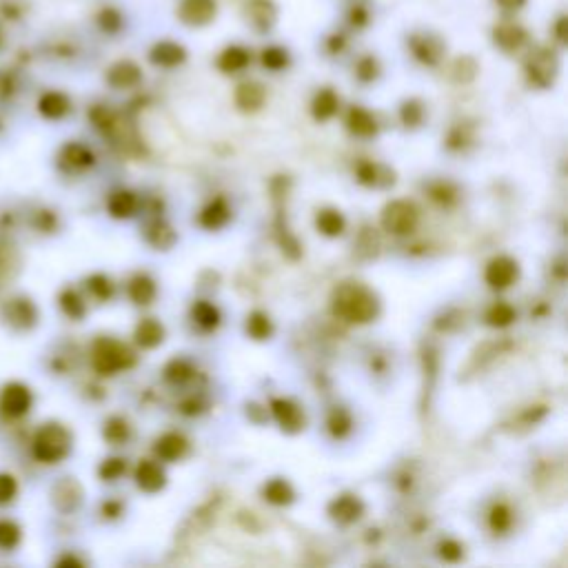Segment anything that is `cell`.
<instances>
[{"mask_svg": "<svg viewBox=\"0 0 568 568\" xmlns=\"http://www.w3.org/2000/svg\"><path fill=\"white\" fill-rule=\"evenodd\" d=\"M333 311H336V316L344 318L346 322L366 324L377 316L380 304L366 286L342 284L333 293Z\"/></svg>", "mask_w": 568, "mask_h": 568, "instance_id": "1", "label": "cell"}, {"mask_svg": "<svg viewBox=\"0 0 568 568\" xmlns=\"http://www.w3.org/2000/svg\"><path fill=\"white\" fill-rule=\"evenodd\" d=\"M71 451V433L60 424H47L33 439V455L45 464H56Z\"/></svg>", "mask_w": 568, "mask_h": 568, "instance_id": "2", "label": "cell"}, {"mask_svg": "<svg viewBox=\"0 0 568 568\" xmlns=\"http://www.w3.org/2000/svg\"><path fill=\"white\" fill-rule=\"evenodd\" d=\"M91 358H94L96 371L102 375H114L118 371H124V369H129V366H134L136 362V355L132 353L129 346H124L118 340H109V338H102L94 344Z\"/></svg>", "mask_w": 568, "mask_h": 568, "instance_id": "3", "label": "cell"}, {"mask_svg": "<svg viewBox=\"0 0 568 568\" xmlns=\"http://www.w3.org/2000/svg\"><path fill=\"white\" fill-rule=\"evenodd\" d=\"M419 211L409 200H393L382 211V227L393 235H407L415 231Z\"/></svg>", "mask_w": 568, "mask_h": 568, "instance_id": "4", "label": "cell"}, {"mask_svg": "<svg viewBox=\"0 0 568 568\" xmlns=\"http://www.w3.org/2000/svg\"><path fill=\"white\" fill-rule=\"evenodd\" d=\"M520 278V264L508 258V255H498L486 264L484 271V280L491 289L495 291H504L508 286H513Z\"/></svg>", "mask_w": 568, "mask_h": 568, "instance_id": "5", "label": "cell"}, {"mask_svg": "<svg viewBox=\"0 0 568 568\" xmlns=\"http://www.w3.org/2000/svg\"><path fill=\"white\" fill-rule=\"evenodd\" d=\"M0 409L9 417H23L31 409V391L23 384H7L0 395Z\"/></svg>", "mask_w": 568, "mask_h": 568, "instance_id": "6", "label": "cell"}, {"mask_svg": "<svg viewBox=\"0 0 568 568\" xmlns=\"http://www.w3.org/2000/svg\"><path fill=\"white\" fill-rule=\"evenodd\" d=\"M271 413L276 417V422L289 431V433H298L304 427V413L302 409L286 397H276L271 402Z\"/></svg>", "mask_w": 568, "mask_h": 568, "instance_id": "7", "label": "cell"}, {"mask_svg": "<svg viewBox=\"0 0 568 568\" xmlns=\"http://www.w3.org/2000/svg\"><path fill=\"white\" fill-rule=\"evenodd\" d=\"M154 451L162 462H178L187 455L189 442H187V437L180 433H164L156 439Z\"/></svg>", "mask_w": 568, "mask_h": 568, "instance_id": "8", "label": "cell"}, {"mask_svg": "<svg viewBox=\"0 0 568 568\" xmlns=\"http://www.w3.org/2000/svg\"><path fill=\"white\" fill-rule=\"evenodd\" d=\"M328 515L338 524H353L364 515V504L355 495H340L328 504Z\"/></svg>", "mask_w": 568, "mask_h": 568, "instance_id": "9", "label": "cell"}, {"mask_svg": "<svg viewBox=\"0 0 568 568\" xmlns=\"http://www.w3.org/2000/svg\"><path fill=\"white\" fill-rule=\"evenodd\" d=\"M555 56L551 51H537L533 58L528 60V78L540 87L551 85L555 78Z\"/></svg>", "mask_w": 568, "mask_h": 568, "instance_id": "10", "label": "cell"}, {"mask_svg": "<svg viewBox=\"0 0 568 568\" xmlns=\"http://www.w3.org/2000/svg\"><path fill=\"white\" fill-rule=\"evenodd\" d=\"M136 484L144 493H158L167 484V475H164L160 464L151 460H142L136 468Z\"/></svg>", "mask_w": 568, "mask_h": 568, "instance_id": "11", "label": "cell"}, {"mask_svg": "<svg viewBox=\"0 0 568 568\" xmlns=\"http://www.w3.org/2000/svg\"><path fill=\"white\" fill-rule=\"evenodd\" d=\"M215 16L213 0H182L180 18L187 25H207Z\"/></svg>", "mask_w": 568, "mask_h": 568, "instance_id": "12", "label": "cell"}, {"mask_svg": "<svg viewBox=\"0 0 568 568\" xmlns=\"http://www.w3.org/2000/svg\"><path fill=\"white\" fill-rule=\"evenodd\" d=\"M142 78V71L138 65L129 63V60H122V63H116L112 69L107 73V80L112 87L116 89H129L134 85H138Z\"/></svg>", "mask_w": 568, "mask_h": 568, "instance_id": "13", "label": "cell"}, {"mask_svg": "<svg viewBox=\"0 0 568 568\" xmlns=\"http://www.w3.org/2000/svg\"><path fill=\"white\" fill-rule=\"evenodd\" d=\"M346 127H349V132L358 138H373L377 134L375 118L362 107L351 109L349 116H346Z\"/></svg>", "mask_w": 568, "mask_h": 568, "instance_id": "14", "label": "cell"}, {"mask_svg": "<svg viewBox=\"0 0 568 568\" xmlns=\"http://www.w3.org/2000/svg\"><path fill=\"white\" fill-rule=\"evenodd\" d=\"M185 58H187V51L178 43L164 41L151 49V63L158 67H178L180 63H185Z\"/></svg>", "mask_w": 568, "mask_h": 568, "instance_id": "15", "label": "cell"}, {"mask_svg": "<svg viewBox=\"0 0 568 568\" xmlns=\"http://www.w3.org/2000/svg\"><path fill=\"white\" fill-rule=\"evenodd\" d=\"M229 205L225 203L223 198H215L213 203H209L203 213H200V225L209 231H215V229H223L227 223H229Z\"/></svg>", "mask_w": 568, "mask_h": 568, "instance_id": "16", "label": "cell"}, {"mask_svg": "<svg viewBox=\"0 0 568 568\" xmlns=\"http://www.w3.org/2000/svg\"><path fill=\"white\" fill-rule=\"evenodd\" d=\"M264 102V89L258 82H242L235 91V105L242 112H255Z\"/></svg>", "mask_w": 568, "mask_h": 568, "instance_id": "17", "label": "cell"}, {"mask_svg": "<svg viewBox=\"0 0 568 568\" xmlns=\"http://www.w3.org/2000/svg\"><path fill=\"white\" fill-rule=\"evenodd\" d=\"M262 495L269 504H276V506H286L291 504L293 500H296V491H293V486L286 482V480H269L262 488Z\"/></svg>", "mask_w": 568, "mask_h": 568, "instance_id": "18", "label": "cell"}, {"mask_svg": "<svg viewBox=\"0 0 568 568\" xmlns=\"http://www.w3.org/2000/svg\"><path fill=\"white\" fill-rule=\"evenodd\" d=\"M156 293H158L156 282L146 276V273H138V276L132 278V282H129V298L136 304H140V306L151 304L154 298H156Z\"/></svg>", "mask_w": 568, "mask_h": 568, "instance_id": "19", "label": "cell"}, {"mask_svg": "<svg viewBox=\"0 0 568 568\" xmlns=\"http://www.w3.org/2000/svg\"><path fill=\"white\" fill-rule=\"evenodd\" d=\"M162 340H164V328L158 320L146 318L136 326V342L142 349H154Z\"/></svg>", "mask_w": 568, "mask_h": 568, "instance_id": "20", "label": "cell"}, {"mask_svg": "<svg viewBox=\"0 0 568 568\" xmlns=\"http://www.w3.org/2000/svg\"><path fill=\"white\" fill-rule=\"evenodd\" d=\"M38 109L45 118L58 120V118L67 116V112H69V98L65 94H60V91H49V94H45L41 98Z\"/></svg>", "mask_w": 568, "mask_h": 568, "instance_id": "21", "label": "cell"}, {"mask_svg": "<svg viewBox=\"0 0 568 568\" xmlns=\"http://www.w3.org/2000/svg\"><path fill=\"white\" fill-rule=\"evenodd\" d=\"M316 227L326 237H338L346 227V220L338 209H322L316 218Z\"/></svg>", "mask_w": 568, "mask_h": 568, "instance_id": "22", "label": "cell"}, {"mask_svg": "<svg viewBox=\"0 0 568 568\" xmlns=\"http://www.w3.org/2000/svg\"><path fill=\"white\" fill-rule=\"evenodd\" d=\"M7 320L16 326H31L36 322V309L29 300H14L5 306Z\"/></svg>", "mask_w": 568, "mask_h": 568, "instance_id": "23", "label": "cell"}, {"mask_svg": "<svg viewBox=\"0 0 568 568\" xmlns=\"http://www.w3.org/2000/svg\"><path fill=\"white\" fill-rule=\"evenodd\" d=\"M338 107H340V100H338V96H336V91H331V89H322L320 94L314 98V105H311V112H314L316 120H328V118H333V116H336Z\"/></svg>", "mask_w": 568, "mask_h": 568, "instance_id": "24", "label": "cell"}, {"mask_svg": "<svg viewBox=\"0 0 568 568\" xmlns=\"http://www.w3.org/2000/svg\"><path fill=\"white\" fill-rule=\"evenodd\" d=\"M249 60H251L249 51L245 47L235 45V47H229V49L223 51V56H220V60H218V67L223 71H227V73H235V71L245 69L249 65Z\"/></svg>", "mask_w": 568, "mask_h": 568, "instance_id": "25", "label": "cell"}, {"mask_svg": "<svg viewBox=\"0 0 568 568\" xmlns=\"http://www.w3.org/2000/svg\"><path fill=\"white\" fill-rule=\"evenodd\" d=\"M109 213L114 218H129L138 209V200L132 191H118L109 198Z\"/></svg>", "mask_w": 568, "mask_h": 568, "instance_id": "26", "label": "cell"}, {"mask_svg": "<svg viewBox=\"0 0 568 568\" xmlns=\"http://www.w3.org/2000/svg\"><path fill=\"white\" fill-rule=\"evenodd\" d=\"M524 38H526V33H524V29L518 27V25H500V27L495 29V43H498L502 49H506V51L518 49V47L524 43Z\"/></svg>", "mask_w": 568, "mask_h": 568, "instance_id": "27", "label": "cell"}, {"mask_svg": "<svg viewBox=\"0 0 568 568\" xmlns=\"http://www.w3.org/2000/svg\"><path fill=\"white\" fill-rule=\"evenodd\" d=\"M247 333L253 340H269L273 336V324H271L269 316L262 314V311H253V314L247 318Z\"/></svg>", "mask_w": 568, "mask_h": 568, "instance_id": "28", "label": "cell"}, {"mask_svg": "<svg viewBox=\"0 0 568 568\" xmlns=\"http://www.w3.org/2000/svg\"><path fill=\"white\" fill-rule=\"evenodd\" d=\"M63 162L73 169H82V167H89V164L94 162V156H91V151L82 144H67L65 151H63Z\"/></svg>", "mask_w": 568, "mask_h": 568, "instance_id": "29", "label": "cell"}, {"mask_svg": "<svg viewBox=\"0 0 568 568\" xmlns=\"http://www.w3.org/2000/svg\"><path fill=\"white\" fill-rule=\"evenodd\" d=\"M488 526L495 535H502L513 526V513L506 504H495L488 513Z\"/></svg>", "mask_w": 568, "mask_h": 568, "instance_id": "30", "label": "cell"}, {"mask_svg": "<svg viewBox=\"0 0 568 568\" xmlns=\"http://www.w3.org/2000/svg\"><path fill=\"white\" fill-rule=\"evenodd\" d=\"M193 320L203 326V328H215L220 324V311L211 304V302H198L193 304Z\"/></svg>", "mask_w": 568, "mask_h": 568, "instance_id": "31", "label": "cell"}, {"mask_svg": "<svg viewBox=\"0 0 568 568\" xmlns=\"http://www.w3.org/2000/svg\"><path fill=\"white\" fill-rule=\"evenodd\" d=\"M132 435V427L127 424V419L122 417H112L109 422L105 424V439L112 444H122L127 442Z\"/></svg>", "mask_w": 568, "mask_h": 568, "instance_id": "32", "label": "cell"}, {"mask_svg": "<svg viewBox=\"0 0 568 568\" xmlns=\"http://www.w3.org/2000/svg\"><path fill=\"white\" fill-rule=\"evenodd\" d=\"M513 320H515V309L506 302H495L486 311V322L491 326H508Z\"/></svg>", "mask_w": 568, "mask_h": 568, "instance_id": "33", "label": "cell"}, {"mask_svg": "<svg viewBox=\"0 0 568 568\" xmlns=\"http://www.w3.org/2000/svg\"><path fill=\"white\" fill-rule=\"evenodd\" d=\"M326 427H328V431H331L333 437L340 439V437H344V435H349V431H351V427H353L351 415L346 413L344 409H336L331 415H328Z\"/></svg>", "mask_w": 568, "mask_h": 568, "instance_id": "34", "label": "cell"}, {"mask_svg": "<svg viewBox=\"0 0 568 568\" xmlns=\"http://www.w3.org/2000/svg\"><path fill=\"white\" fill-rule=\"evenodd\" d=\"M413 51H415V56L422 60V63L435 65L437 58H439V53H442V47L433 45L429 38H422V41H413Z\"/></svg>", "mask_w": 568, "mask_h": 568, "instance_id": "35", "label": "cell"}, {"mask_svg": "<svg viewBox=\"0 0 568 568\" xmlns=\"http://www.w3.org/2000/svg\"><path fill=\"white\" fill-rule=\"evenodd\" d=\"M60 306H63V311L65 314L69 316V318H82L85 316V304H82V300H80V296L76 291H65L63 296H60Z\"/></svg>", "mask_w": 568, "mask_h": 568, "instance_id": "36", "label": "cell"}, {"mask_svg": "<svg viewBox=\"0 0 568 568\" xmlns=\"http://www.w3.org/2000/svg\"><path fill=\"white\" fill-rule=\"evenodd\" d=\"M380 171H382V167H377V164H373V162H360L358 169H355L358 180L366 187H380L382 185Z\"/></svg>", "mask_w": 568, "mask_h": 568, "instance_id": "37", "label": "cell"}, {"mask_svg": "<svg viewBox=\"0 0 568 568\" xmlns=\"http://www.w3.org/2000/svg\"><path fill=\"white\" fill-rule=\"evenodd\" d=\"M164 375H167L169 382L182 384V382H187L193 375V366L187 360H173L167 369H164Z\"/></svg>", "mask_w": 568, "mask_h": 568, "instance_id": "38", "label": "cell"}, {"mask_svg": "<svg viewBox=\"0 0 568 568\" xmlns=\"http://www.w3.org/2000/svg\"><path fill=\"white\" fill-rule=\"evenodd\" d=\"M18 542H21V528H18L14 522H7V520L0 522V548L9 551V548H14Z\"/></svg>", "mask_w": 568, "mask_h": 568, "instance_id": "39", "label": "cell"}, {"mask_svg": "<svg viewBox=\"0 0 568 568\" xmlns=\"http://www.w3.org/2000/svg\"><path fill=\"white\" fill-rule=\"evenodd\" d=\"M289 63V56H286V51L280 49V47H269L262 51V65L267 69H273V71H278L282 67H286Z\"/></svg>", "mask_w": 568, "mask_h": 568, "instance_id": "40", "label": "cell"}, {"mask_svg": "<svg viewBox=\"0 0 568 568\" xmlns=\"http://www.w3.org/2000/svg\"><path fill=\"white\" fill-rule=\"evenodd\" d=\"M127 471V462L124 460H120V457H112V460H105L102 462V466H100V478L105 480V482H114V480H118L120 475Z\"/></svg>", "mask_w": 568, "mask_h": 568, "instance_id": "41", "label": "cell"}, {"mask_svg": "<svg viewBox=\"0 0 568 568\" xmlns=\"http://www.w3.org/2000/svg\"><path fill=\"white\" fill-rule=\"evenodd\" d=\"M87 284H89L91 293H94V296H96L98 300H109V298H112V293H114V284H112V280L105 278V276H94V278H89Z\"/></svg>", "mask_w": 568, "mask_h": 568, "instance_id": "42", "label": "cell"}, {"mask_svg": "<svg viewBox=\"0 0 568 568\" xmlns=\"http://www.w3.org/2000/svg\"><path fill=\"white\" fill-rule=\"evenodd\" d=\"M437 551H439V557H442L444 562H457V559H462V555H464L462 544H457L455 540H444V542H439Z\"/></svg>", "mask_w": 568, "mask_h": 568, "instance_id": "43", "label": "cell"}, {"mask_svg": "<svg viewBox=\"0 0 568 568\" xmlns=\"http://www.w3.org/2000/svg\"><path fill=\"white\" fill-rule=\"evenodd\" d=\"M402 120H404L407 127L419 124V120H422V107H419V102L411 100V102H407L404 107H402Z\"/></svg>", "mask_w": 568, "mask_h": 568, "instance_id": "44", "label": "cell"}, {"mask_svg": "<svg viewBox=\"0 0 568 568\" xmlns=\"http://www.w3.org/2000/svg\"><path fill=\"white\" fill-rule=\"evenodd\" d=\"M16 480L11 475H0V504H9L16 498Z\"/></svg>", "mask_w": 568, "mask_h": 568, "instance_id": "45", "label": "cell"}, {"mask_svg": "<svg viewBox=\"0 0 568 568\" xmlns=\"http://www.w3.org/2000/svg\"><path fill=\"white\" fill-rule=\"evenodd\" d=\"M375 76H377V63H375L373 58H364V60H360V65H358V78H360L362 82H371Z\"/></svg>", "mask_w": 568, "mask_h": 568, "instance_id": "46", "label": "cell"}, {"mask_svg": "<svg viewBox=\"0 0 568 568\" xmlns=\"http://www.w3.org/2000/svg\"><path fill=\"white\" fill-rule=\"evenodd\" d=\"M431 193H433L435 200H439V203H451V200H453V191L449 187H444V185L431 189Z\"/></svg>", "mask_w": 568, "mask_h": 568, "instance_id": "47", "label": "cell"}, {"mask_svg": "<svg viewBox=\"0 0 568 568\" xmlns=\"http://www.w3.org/2000/svg\"><path fill=\"white\" fill-rule=\"evenodd\" d=\"M498 3L504 7V9H520L526 0H498Z\"/></svg>", "mask_w": 568, "mask_h": 568, "instance_id": "48", "label": "cell"}, {"mask_svg": "<svg viewBox=\"0 0 568 568\" xmlns=\"http://www.w3.org/2000/svg\"><path fill=\"white\" fill-rule=\"evenodd\" d=\"M564 25H566V21L562 18V21L557 23V36H559V41H562V43H564Z\"/></svg>", "mask_w": 568, "mask_h": 568, "instance_id": "49", "label": "cell"}]
</instances>
